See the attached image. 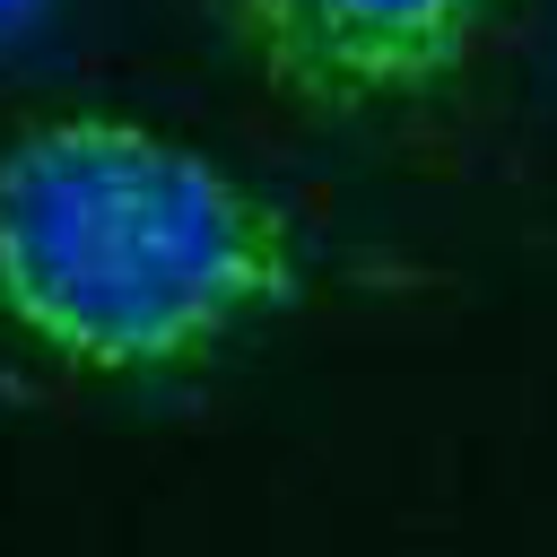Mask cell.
I'll return each instance as SVG.
<instances>
[{"label":"cell","mask_w":557,"mask_h":557,"mask_svg":"<svg viewBox=\"0 0 557 557\" xmlns=\"http://www.w3.org/2000/svg\"><path fill=\"white\" fill-rule=\"evenodd\" d=\"M305 296L270 191L139 113H44L0 148V322L87 383H157Z\"/></svg>","instance_id":"cell-1"},{"label":"cell","mask_w":557,"mask_h":557,"mask_svg":"<svg viewBox=\"0 0 557 557\" xmlns=\"http://www.w3.org/2000/svg\"><path fill=\"white\" fill-rule=\"evenodd\" d=\"M496 0H218L244 70L296 113H400L461 78Z\"/></svg>","instance_id":"cell-2"},{"label":"cell","mask_w":557,"mask_h":557,"mask_svg":"<svg viewBox=\"0 0 557 557\" xmlns=\"http://www.w3.org/2000/svg\"><path fill=\"white\" fill-rule=\"evenodd\" d=\"M61 17V0H0V52H17V44H35L44 26Z\"/></svg>","instance_id":"cell-3"}]
</instances>
